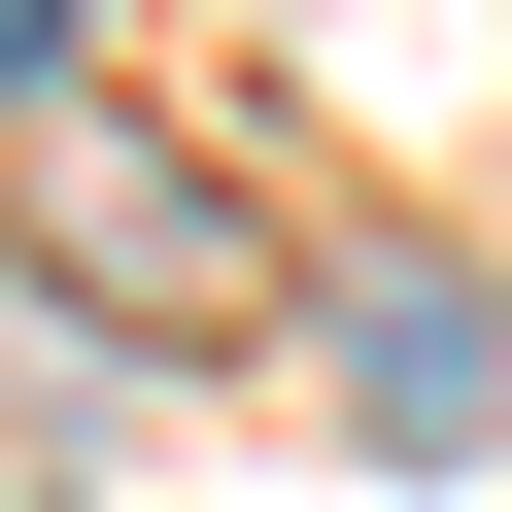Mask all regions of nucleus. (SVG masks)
I'll return each mask as SVG.
<instances>
[{
	"label": "nucleus",
	"instance_id": "nucleus-1",
	"mask_svg": "<svg viewBox=\"0 0 512 512\" xmlns=\"http://www.w3.org/2000/svg\"><path fill=\"white\" fill-rule=\"evenodd\" d=\"M342 444H376V478H478V444H512V308H478V239H342Z\"/></svg>",
	"mask_w": 512,
	"mask_h": 512
},
{
	"label": "nucleus",
	"instance_id": "nucleus-2",
	"mask_svg": "<svg viewBox=\"0 0 512 512\" xmlns=\"http://www.w3.org/2000/svg\"><path fill=\"white\" fill-rule=\"evenodd\" d=\"M35 274H103L137 342H239V308H274V274H239V205H205L171 137H69V171H35Z\"/></svg>",
	"mask_w": 512,
	"mask_h": 512
},
{
	"label": "nucleus",
	"instance_id": "nucleus-3",
	"mask_svg": "<svg viewBox=\"0 0 512 512\" xmlns=\"http://www.w3.org/2000/svg\"><path fill=\"white\" fill-rule=\"evenodd\" d=\"M69 35H103V0H0V103H35V69H69Z\"/></svg>",
	"mask_w": 512,
	"mask_h": 512
}]
</instances>
